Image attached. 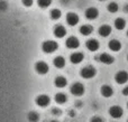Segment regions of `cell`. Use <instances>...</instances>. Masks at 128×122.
<instances>
[{
  "label": "cell",
  "mask_w": 128,
  "mask_h": 122,
  "mask_svg": "<svg viewBox=\"0 0 128 122\" xmlns=\"http://www.w3.org/2000/svg\"><path fill=\"white\" fill-rule=\"evenodd\" d=\"M99 34L102 37H108L111 34V27L109 25H102L99 28Z\"/></svg>",
  "instance_id": "cell-13"
},
{
  "label": "cell",
  "mask_w": 128,
  "mask_h": 122,
  "mask_svg": "<svg viewBox=\"0 0 128 122\" xmlns=\"http://www.w3.org/2000/svg\"><path fill=\"white\" fill-rule=\"evenodd\" d=\"M115 27L118 29V30H122V29L126 27V21L122 18H117L115 20Z\"/></svg>",
  "instance_id": "cell-21"
},
{
  "label": "cell",
  "mask_w": 128,
  "mask_h": 122,
  "mask_svg": "<svg viewBox=\"0 0 128 122\" xmlns=\"http://www.w3.org/2000/svg\"><path fill=\"white\" fill-rule=\"evenodd\" d=\"M50 98L47 95H45V94H42V95L37 96V99H36V104L38 105V107H42V108H45L47 107V105L50 104Z\"/></svg>",
  "instance_id": "cell-6"
},
{
  "label": "cell",
  "mask_w": 128,
  "mask_h": 122,
  "mask_svg": "<svg viewBox=\"0 0 128 122\" xmlns=\"http://www.w3.org/2000/svg\"><path fill=\"white\" fill-rule=\"evenodd\" d=\"M125 10H126L127 12H128V6H126V7H125Z\"/></svg>",
  "instance_id": "cell-30"
},
{
  "label": "cell",
  "mask_w": 128,
  "mask_h": 122,
  "mask_svg": "<svg viewBox=\"0 0 128 122\" xmlns=\"http://www.w3.org/2000/svg\"><path fill=\"white\" fill-rule=\"evenodd\" d=\"M54 35H55L58 38H62L66 35V29L64 28L63 26L58 25V26H56L55 28H54Z\"/></svg>",
  "instance_id": "cell-14"
},
{
  "label": "cell",
  "mask_w": 128,
  "mask_h": 122,
  "mask_svg": "<svg viewBox=\"0 0 128 122\" xmlns=\"http://www.w3.org/2000/svg\"><path fill=\"white\" fill-rule=\"evenodd\" d=\"M101 94H102V96H104V98H110V96L114 94L112 87L109 86V85H104V86L101 87Z\"/></svg>",
  "instance_id": "cell-17"
},
{
  "label": "cell",
  "mask_w": 128,
  "mask_h": 122,
  "mask_svg": "<svg viewBox=\"0 0 128 122\" xmlns=\"http://www.w3.org/2000/svg\"><path fill=\"white\" fill-rule=\"evenodd\" d=\"M99 61L101 63H104V64H106V65H110L115 62V58H114L111 55L107 54V53H102L99 57Z\"/></svg>",
  "instance_id": "cell-10"
},
{
  "label": "cell",
  "mask_w": 128,
  "mask_h": 122,
  "mask_svg": "<svg viewBox=\"0 0 128 122\" xmlns=\"http://www.w3.org/2000/svg\"><path fill=\"white\" fill-rule=\"evenodd\" d=\"M66 21L70 26H75L79 22V16L74 12H70L66 15Z\"/></svg>",
  "instance_id": "cell-9"
},
{
  "label": "cell",
  "mask_w": 128,
  "mask_h": 122,
  "mask_svg": "<svg viewBox=\"0 0 128 122\" xmlns=\"http://www.w3.org/2000/svg\"><path fill=\"white\" fill-rule=\"evenodd\" d=\"M37 3L40 8H46L52 3V0H37Z\"/></svg>",
  "instance_id": "cell-25"
},
{
  "label": "cell",
  "mask_w": 128,
  "mask_h": 122,
  "mask_svg": "<svg viewBox=\"0 0 128 122\" xmlns=\"http://www.w3.org/2000/svg\"><path fill=\"white\" fill-rule=\"evenodd\" d=\"M71 93L75 96H81L84 93V86L81 83H74V84L71 86Z\"/></svg>",
  "instance_id": "cell-3"
},
{
  "label": "cell",
  "mask_w": 128,
  "mask_h": 122,
  "mask_svg": "<svg viewBox=\"0 0 128 122\" xmlns=\"http://www.w3.org/2000/svg\"><path fill=\"white\" fill-rule=\"evenodd\" d=\"M79 46H80V42L76 37H73L72 36V37H68V39H66V47H68V48L75 49Z\"/></svg>",
  "instance_id": "cell-7"
},
{
  "label": "cell",
  "mask_w": 128,
  "mask_h": 122,
  "mask_svg": "<svg viewBox=\"0 0 128 122\" xmlns=\"http://www.w3.org/2000/svg\"><path fill=\"white\" fill-rule=\"evenodd\" d=\"M61 10H58V9H53V10L51 11V18L54 20H58V18L61 17Z\"/></svg>",
  "instance_id": "cell-24"
},
{
  "label": "cell",
  "mask_w": 128,
  "mask_h": 122,
  "mask_svg": "<svg viewBox=\"0 0 128 122\" xmlns=\"http://www.w3.org/2000/svg\"><path fill=\"white\" fill-rule=\"evenodd\" d=\"M58 45L56 42L54 40H46L42 44V49L47 54H51V53H54V52L58 49Z\"/></svg>",
  "instance_id": "cell-1"
},
{
  "label": "cell",
  "mask_w": 128,
  "mask_h": 122,
  "mask_svg": "<svg viewBox=\"0 0 128 122\" xmlns=\"http://www.w3.org/2000/svg\"><path fill=\"white\" fill-rule=\"evenodd\" d=\"M66 100H68V98L64 93H58L55 95V101L58 104H64L66 102Z\"/></svg>",
  "instance_id": "cell-22"
},
{
  "label": "cell",
  "mask_w": 128,
  "mask_h": 122,
  "mask_svg": "<svg viewBox=\"0 0 128 122\" xmlns=\"http://www.w3.org/2000/svg\"><path fill=\"white\" fill-rule=\"evenodd\" d=\"M127 108H128V103H127Z\"/></svg>",
  "instance_id": "cell-34"
},
{
  "label": "cell",
  "mask_w": 128,
  "mask_h": 122,
  "mask_svg": "<svg viewBox=\"0 0 128 122\" xmlns=\"http://www.w3.org/2000/svg\"><path fill=\"white\" fill-rule=\"evenodd\" d=\"M38 119H40V116H38L36 112H30L28 114V120L30 122H37Z\"/></svg>",
  "instance_id": "cell-26"
},
{
  "label": "cell",
  "mask_w": 128,
  "mask_h": 122,
  "mask_svg": "<svg viewBox=\"0 0 128 122\" xmlns=\"http://www.w3.org/2000/svg\"><path fill=\"white\" fill-rule=\"evenodd\" d=\"M22 4L26 7H30L33 4V0H22Z\"/></svg>",
  "instance_id": "cell-27"
},
{
  "label": "cell",
  "mask_w": 128,
  "mask_h": 122,
  "mask_svg": "<svg viewBox=\"0 0 128 122\" xmlns=\"http://www.w3.org/2000/svg\"><path fill=\"white\" fill-rule=\"evenodd\" d=\"M127 61H128V55H127Z\"/></svg>",
  "instance_id": "cell-33"
},
{
  "label": "cell",
  "mask_w": 128,
  "mask_h": 122,
  "mask_svg": "<svg viewBox=\"0 0 128 122\" xmlns=\"http://www.w3.org/2000/svg\"><path fill=\"white\" fill-rule=\"evenodd\" d=\"M115 80L118 84H125V83L128 81V73L125 71H120L116 74Z\"/></svg>",
  "instance_id": "cell-5"
},
{
  "label": "cell",
  "mask_w": 128,
  "mask_h": 122,
  "mask_svg": "<svg viewBox=\"0 0 128 122\" xmlns=\"http://www.w3.org/2000/svg\"><path fill=\"white\" fill-rule=\"evenodd\" d=\"M53 63H54V66H55L56 68H63V67L65 66V60H64V57H62V56L55 57Z\"/></svg>",
  "instance_id": "cell-19"
},
{
  "label": "cell",
  "mask_w": 128,
  "mask_h": 122,
  "mask_svg": "<svg viewBox=\"0 0 128 122\" xmlns=\"http://www.w3.org/2000/svg\"><path fill=\"white\" fill-rule=\"evenodd\" d=\"M100 1H104V0H100Z\"/></svg>",
  "instance_id": "cell-32"
},
{
  "label": "cell",
  "mask_w": 128,
  "mask_h": 122,
  "mask_svg": "<svg viewBox=\"0 0 128 122\" xmlns=\"http://www.w3.org/2000/svg\"><path fill=\"white\" fill-rule=\"evenodd\" d=\"M127 36H128V31H127Z\"/></svg>",
  "instance_id": "cell-35"
},
{
  "label": "cell",
  "mask_w": 128,
  "mask_h": 122,
  "mask_svg": "<svg viewBox=\"0 0 128 122\" xmlns=\"http://www.w3.org/2000/svg\"><path fill=\"white\" fill-rule=\"evenodd\" d=\"M70 61L73 64H79L83 61V54L82 53H73L70 57Z\"/></svg>",
  "instance_id": "cell-16"
},
{
  "label": "cell",
  "mask_w": 128,
  "mask_h": 122,
  "mask_svg": "<svg viewBox=\"0 0 128 122\" xmlns=\"http://www.w3.org/2000/svg\"><path fill=\"white\" fill-rule=\"evenodd\" d=\"M91 122H104V119L100 118V117H93L92 119H91Z\"/></svg>",
  "instance_id": "cell-28"
},
{
  "label": "cell",
  "mask_w": 128,
  "mask_h": 122,
  "mask_svg": "<svg viewBox=\"0 0 128 122\" xmlns=\"http://www.w3.org/2000/svg\"><path fill=\"white\" fill-rule=\"evenodd\" d=\"M118 9H119V7H118V4L116 3V2H110V3L108 4V10L109 12L111 13H115L118 11Z\"/></svg>",
  "instance_id": "cell-23"
},
{
  "label": "cell",
  "mask_w": 128,
  "mask_h": 122,
  "mask_svg": "<svg viewBox=\"0 0 128 122\" xmlns=\"http://www.w3.org/2000/svg\"><path fill=\"white\" fill-rule=\"evenodd\" d=\"M92 31H93V28L91 25H83V26L80 28V33L83 36H89Z\"/></svg>",
  "instance_id": "cell-20"
},
{
  "label": "cell",
  "mask_w": 128,
  "mask_h": 122,
  "mask_svg": "<svg viewBox=\"0 0 128 122\" xmlns=\"http://www.w3.org/2000/svg\"><path fill=\"white\" fill-rule=\"evenodd\" d=\"M108 46L112 52H118V51H120V48H122V44H120V42L117 40V39L110 40L109 44H108Z\"/></svg>",
  "instance_id": "cell-15"
},
{
  "label": "cell",
  "mask_w": 128,
  "mask_h": 122,
  "mask_svg": "<svg viewBox=\"0 0 128 122\" xmlns=\"http://www.w3.org/2000/svg\"><path fill=\"white\" fill-rule=\"evenodd\" d=\"M86 48L90 52H96L99 49V42L96 39H89L86 43Z\"/></svg>",
  "instance_id": "cell-12"
},
{
  "label": "cell",
  "mask_w": 128,
  "mask_h": 122,
  "mask_svg": "<svg viewBox=\"0 0 128 122\" xmlns=\"http://www.w3.org/2000/svg\"><path fill=\"white\" fill-rule=\"evenodd\" d=\"M96 73H97L96 68L93 66H91V65H88V66L83 67V68L81 69V76L83 78H86V80L94 77Z\"/></svg>",
  "instance_id": "cell-2"
},
{
  "label": "cell",
  "mask_w": 128,
  "mask_h": 122,
  "mask_svg": "<svg viewBox=\"0 0 128 122\" xmlns=\"http://www.w3.org/2000/svg\"><path fill=\"white\" fill-rule=\"evenodd\" d=\"M98 15H99V11H98L97 8L91 7V8H88L86 10V17L88 18V19H90V20L96 19V18L98 17Z\"/></svg>",
  "instance_id": "cell-11"
},
{
  "label": "cell",
  "mask_w": 128,
  "mask_h": 122,
  "mask_svg": "<svg viewBox=\"0 0 128 122\" xmlns=\"http://www.w3.org/2000/svg\"><path fill=\"white\" fill-rule=\"evenodd\" d=\"M127 122H128V120H127Z\"/></svg>",
  "instance_id": "cell-36"
},
{
  "label": "cell",
  "mask_w": 128,
  "mask_h": 122,
  "mask_svg": "<svg viewBox=\"0 0 128 122\" xmlns=\"http://www.w3.org/2000/svg\"><path fill=\"white\" fill-rule=\"evenodd\" d=\"M109 114L115 119H120L122 117V114H124V111H122V109L119 105H114V107H111L109 109Z\"/></svg>",
  "instance_id": "cell-4"
},
{
  "label": "cell",
  "mask_w": 128,
  "mask_h": 122,
  "mask_svg": "<svg viewBox=\"0 0 128 122\" xmlns=\"http://www.w3.org/2000/svg\"><path fill=\"white\" fill-rule=\"evenodd\" d=\"M122 94H124V95H128V86H126L122 90Z\"/></svg>",
  "instance_id": "cell-29"
},
{
  "label": "cell",
  "mask_w": 128,
  "mask_h": 122,
  "mask_svg": "<svg viewBox=\"0 0 128 122\" xmlns=\"http://www.w3.org/2000/svg\"><path fill=\"white\" fill-rule=\"evenodd\" d=\"M51 122H58V121H55V120H53V121H51Z\"/></svg>",
  "instance_id": "cell-31"
},
{
  "label": "cell",
  "mask_w": 128,
  "mask_h": 122,
  "mask_svg": "<svg viewBox=\"0 0 128 122\" xmlns=\"http://www.w3.org/2000/svg\"><path fill=\"white\" fill-rule=\"evenodd\" d=\"M66 84H68V81H66V78L63 77V76H58V77L55 78V86L58 87V89L65 87Z\"/></svg>",
  "instance_id": "cell-18"
},
{
  "label": "cell",
  "mask_w": 128,
  "mask_h": 122,
  "mask_svg": "<svg viewBox=\"0 0 128 122\" xmlns=\"http://www.w3.org/2000/svg\"><path fill=\"white\" fill-rule=\"evenodd\" d=\"M35 68H36V71H37L38 74L45 75V74L48 72V65H47L45 62H38L37 64H36Z\"/></svg>",
  "instance_id": "cell-8"
}]
</instances>
